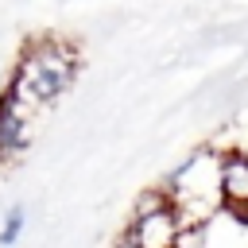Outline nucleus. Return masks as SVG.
<instances>
[{
	"label": "nucleus",
	"mask_w": 248,
	"mask_h": 248,
	"mask_svg": "<svg viewBox=\"0 0 248 248\" xmlns=\"http://www.w3.org/2000/svg\"><path fill=\"white\" fill-rule=\"evenodd\" d=\"M78 70H81V54H78L74 39H62V35L27 39L16 66H12V78L4 85V93L16 97L35 116L39 108H46L62 93H70Z\"/></svg>",
	"instance_id": "1"
},
{
	"label": "nucleus",
	"mask_w": 248,
	"mask_h": 248,
	"mask_svg": "<svg viewBox=\"0 0 248 248\" xmlns=\"http://www.w3.org/2000/svg\"><path fill=\"white\" fill-rule=\"evenodd\" d=\"M163 190L170 194V202H174V209H178L186 229L190 225H205V217L225 209L221 205V151L217 155L209 147L194 151L190 159H182L167 174Z\"/></svg>",
	"instance_id": "2"
},
{
	"label": "nucleus",
	"mask_w": 248,
	"mask_h": 248,
	"mask_svg": "<svg viewBox=\"0 0 248 248\" xmlns=\"http://www.w3.org/2000/svg\"><path fill=\"white\" fill-rule=\"evenodd\" d=\"M124 236L136 248H182L186 225H182L170 194L163 190V182L136 194L132 213H128V225H124Z\"/></svg>",
	"instance_id": "3"
},
{
	"label": "nucleus",
	"mask_w": 248,
	"mask_h": 248,
	"mask_svg": "<svg viewBox=\"0 0 248 248\" xmlns=\"http://www.w3.org/2000/svg\"><path fill=\"white\" fill-rule=\"evenodd\" d=\"M221 205L248 217V147L221 151Z\"/></svg>",
	"instance_id": "4"
},
{
	"label": "nucleus",
	"mask_w": 248,
	"mask_h": 248,
	"mask_svg": "<svg viewBox=\"0 0 248 248\" xmlns=\"http://www.w3.org/2000/svg\"><path fill=\"white\" fill-rule=\"evenodd\" d=\"M27 128H31V112L16 97L0 93V163L27 151V143H31V132Z\"/></svg>",
	"instance_id": "5"
},
{
	"label": "nucleus",
	"mask_w": 248,
	"mask_h": 248,
	"mask_svg": "<svg viewBox=\"0 0 248 248\" xmlns=\"http://www.w3.org/2000/svg\"><path fill=\"white\" fill-rule=\"evenodd\" d=\"M23 225H27V209H23V205H12V209L0 217V248H12V244L23 236Z\"/></svg>",
	"instance_id": "6"
},
{
	"label": "nucleus",
	"mask_w": 248,
	"mask_h": 248,
	"mask_svg": "<svg viewBox=\"0 0 248 248\" xmlns=\"http://www.w3.org/2000/svg\"><path fill=\"white\" fill-rule=\"evenodd\" d=\"M112 248H136V244H132V240H128V236H120V240H116V244H112Z\"/></svg>",
	"instance_id": "7"
}]
</instances>
